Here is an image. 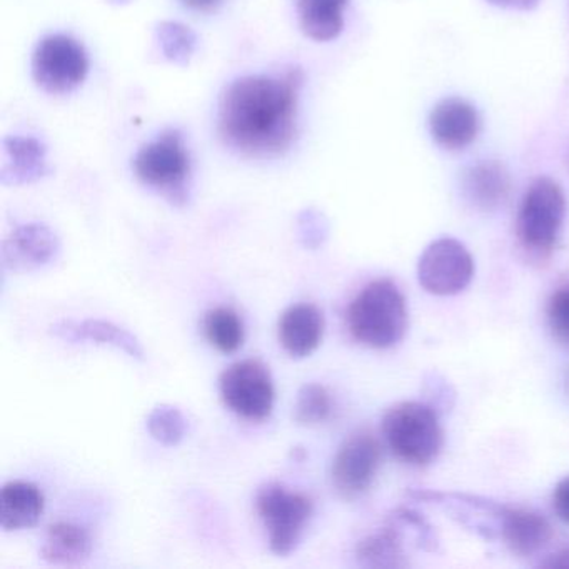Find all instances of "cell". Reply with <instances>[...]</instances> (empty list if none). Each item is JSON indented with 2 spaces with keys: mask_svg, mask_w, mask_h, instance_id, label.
I'll list each match as a JSON object with an SVG mask.
<instances>
[{
  "mask_svg": "<svg viewBox=\"0 0 569 569\" xmlns=\"http://www.w3.org/2000/svg\"><path fill=\"white\" fill-rule=\"evenodd\" d=\"M475 278V259L458 239L432 241L418 262L419 286L432 296H456Z\"/></svg>",
  "mask_w": 569,
  "mask_h": 569,
  "instance_id": "9c48e42d",
  "label": "cell"
},
{
  "mask_svg": "<svg viewBox=\"0 0 569 569\" xmlns=\"http://www.w3.org/2000/svg\"><path fill=\"white\" fill-rule=\"evenodd\" d=\"M538 566L546 569H569V546L546 556V559H542Z\"/></svg>",
  "mask_w": 569,
  "mask_h": 569,
  "instance_id": "f1b7e54d",
  "label": "cell"
},
{
  "mask_svg": "<svg viewBox=\"0 0 569 569\" xmlns=\"http://www.w3.org/2000/svg\"><path fill=\"white\" fill-rule=\"evenodd\" d=\"M549 332L559 345L569 348V282L559 286L546 306Z\"/></svg>",
  "mask_w": 569,
  "mask_h": 569,
  "instance_id": "484cf974",
  "label": "cell"
},
{
  "mask_svg": "<svg viewBox=\"0 0 569 569\" xmlns=\"http://www.w3.org/2000/svg\"><path fill=\"white\" fill-rule=\"evenodd\" d=\"M91 552L92 539L88 529L68 521L49 526L41 548L42 559L56 566L82 565Z\"/></svg>",
  "mask_w": 569,
  "mask_h": 569,
  "instance_id": "ffe728a7",
  "label": "cell"
},
{
  "mask_svg": "<svg viewBox=\"0 0 569 569\" xmlns=\"http://www.w3.org/2000/svg\"><path fill=\"white\" fill-rule=\"evenodd\" d=\"M552 509L559 521L569 526V476L562 478L552 491Z\"/></svg>",
  "mask_w": 569,
  "mask_h": 569,
  "instance_id": "83f0119b",
  "label": "cell"
},
{
  "mask_svg": "<svg viewBox=\"0 0 569 569\" xmlns=\"http://www.w3.org/2000/svg\"><path fill=\"white\" fill-rule=\"evenodd\" d=\"M496 8L515 9V11H532L541 0H488Z\"/></svg>",
  "mask_w": 569,
  "mask_h": 569,
  "instance_id": "f546056e",
  "label": "cell"
},
{
  "mask_svg": "<svg viewBox=\"0 0 569 569\" xmlns=\"http://www.w3.org/2000/svg\"><path fill=\"white\" fill-rule=\"evenodd\" d=\"M481 118L471 102L461 98L442 99L429 116V132L439 148L462 151L478 139Z\"/></svg>",
  "mask_w": 569,
  "mask_h": 569,
  "instance_id": "7c38bea8",
  "label": "cell"
},
{
  "mask_svg": "<svg viewBox=\"0 0 569 569\" xmlns=\"http://www.w3.org/2000/svg\"><path fill=\"white\" fill-rule=\"evenodd\" d=\"M381 458V445L371 431L359 429L352 432L332 461L331 478L336 492L348 501L365 495L375 482Z\"/></svg>",
  "mask_w": 569,
  "mask_h": 569,
  "instance_id": "30bf717a",
  "label": "cell"
},
{
  "mask_svg": "<svg viewBox=\"0 0 569 569\" xmlns=\"http://www.w3.org/2000/svg\"><path fill=\"white\" fill-rule=\"evenodd\" d=\"M565 388H566V395L569 396V368H568V371H566V376H565Z\"/></svg>",
  "mask_w": 569,
  "mask_h": 569,
  "instance_id": "1f68e13d",
  "label": "cell"
},
{
  "mask_svg": "<svg viewBox=\"0 0 569 569\" xmlns=\"http://www.w3.org/2000/svg\"><path fill=\"white\" fill-rule=\"evenodd\" d=\"M349 0H296L301 31L312 41L328 42L345 29Z\"/></svg>",
  "mask_w": 569,
  "mask_h": 569,
  "instance_id": "44dd1931",
  "label": "cell"
},
{
  "mask_svg": "<svg viewBox=\"0 0 569 569\" xmlns=\"http://www.w3.org/2000/svg\"><path fill=\"white\" fill-rule=\"evenodd\" d=\"M329 226L325 216L315 209L302 212L298 219V238L306 249H319L328 239Z\"/></svg>",
  "mask_w": 569,
  "mask_h": 569,
  "instance_id": "4316f807",
  "label": "cell"
},
{
  "mask_svg": "<svg viewBox=\"0 0 569 569\" xmlns=\"http://www.w3.org/2000/svg\"><path fill=\"white\" fill-rule=\"evenodd\" d=\"M204 335L218 351L232 355L244 342V325L232 309L216 308L206 315Z\"/></svg>",
  "mask_w": 569,
  "mask_h": 569,
  "instance_id": "7402d4cb",
  "label": "cell"
},
{
  "mask_svg": "<svg viewBox=\"0 0 569 569\" xmlns=\"http://www.w3.org/2000/svg\"><path fill=\"white\" fill-rule=\"evenodd\" d=\"M158 41L162 54L174 64L186 66L196 49V36L188 26L179 22H162L158 28Z\"/></svg>",
  "mask_w": 569,
  "mask_h": 569,
  "instance_id": "d4e9b609",
  "label": "cell"
},
{
  "mask_svg": "<svg viewBox=\"0 0 569 569\" xmlns=\"http://www.w3.org/2000/svg\"><path fill=\"white\" fill-rule=\"evenodd\" d=\"M299 69L284 76H249L232 82L219 101L221 141L246 158H276L291 148L301 89Z\"/></svg>",
  "mask_w": 569,
  "mask_h": 569,
  "instance_id": "6da1fadb",
  "label": "cell"
},
{
  "mask_svg": "<svg viewBox=\"0 0 569 569\" xmlns=\"http://www.w3.org/2000/svg\"><path fill=\"white\" fill-rule=\"evenodd\" d=\"M132 166L139 181L161 192L171 204H186L191 159L179 132H164L142 146Z\"/></svg>",
  "mask_w": 569,
  "mask_h": 569,
  "instance_id": "5b68a950",
  "label": "cell"
},
{
  "mask_svg": "<svg viewBox=\"0 0 569 569\" xmlns=\"http://www.w3.org/2000/svg\"><path fill=\"white\" fill-rule=\"evenodd\" d=\"M332 399L328 389L318 382H309L298 391L295 419L299 426H318L331 418Z\"/></svg>",
  "mask_w": 569,
  "mask_h": 569,
  "instance_id": "cb8c5ba5",
  "label": "cell"
},
{
  "mask_svg": "<svg viewBox=\"0 0 569 569\" xmlns=\"http://www.w3.org/2000/svg\"><path fill=\"white\" fill-rule=\"evenodd\" d=\"M52 336L61 339L71 345H79V342H94V345L114 346L121 349L126 355L131 356L132 359L138 361H146L144 348L141 341L136 338L128 329L114 325L111 321H102V319H61L56 321L49 328Z\"/></svg>",
  "mask_w": 569,
  "mask_h": 569,
  "instance_id": "5bb4252c",
  "label": "cell"
},
{
  "mask_svg": "<svg viewBox=\"0 0 569 569\" xmlns=\"http://www.w3.org/2000/svg\"><path fill=\"white\" fill-rule=\"evenodd\" d=\"M382 435L389 449L416 468L435 462L445 442L438 409L421 401H402L389 408L382 418Z\"/></svg>",
  "mask_w": 569,
  "mask_h": 569,
  "instance_id": "3957f363",
  "label": "cell"
},
{
  "mask_svg": "<svg viewBox=\"0 0 569 569\" xmlns=\"http://www.w3.org/2000/svg\"><path fill=\"white\" fill-rule=\"evenodd\" d=\"M356 559L366 568H408L409 559L401 526L388 518L379 531L358 542Z\"/></svg>",
  "mask_w": 569,
  "mask_h": 569,
  "instance_id": "d6986e66",
  "label": "cell"
},
{
  "mask_svg": "<svg viewBox=\"0 0 569 569\" xmlns=\"http://www.w3.org/2000/svg\"><path fill=\"white\" fill-rule=\"evenodd\" d=\"M44 511V495L28 481H11L0 492V526L6 531L32 528Z\"/></svg>",
  "mask_w": 569,
  "mask_h": 569,
  "instance_id": "ac0fdd59",
  "label": "cell"
},
{
  "mask_svg": "<svg viewBox=\"0 0 569 569\" xmlns=\"http://www.w3.org/2000/svg\"><path fill=\"white\" fill-rule=\"evenodd\" d=\"M61 251L58 234L41 222L19 226L2 244L4 268L31 272L51 264Z\"/></svg>",
  "mask_w": 569,
  "mask_h": 569,
  "instance_id": "8fae6325",
  "label": "cell"
},
{
  "mask_svg": "<svg viewBox=\"0 0 569 569\" xmlns=\"http://www.w3.org/2000/svg\"><path fill=\"white\" fill-rule=\"evenodd\" d=\"M325 336V316L315 305H295L279 319V342L292 358L311 356Z\"/></svg>",
  "mask_w": 569,
  "mask_h": 569,
  "instance_id": "2e32d148",
  "label": "cell"
},
{
  "mask_svg": "<svg viewBox=\"0 0 569 569\" xmlns=\"http://www.w3.org/2000/svg\"><path fill=\"white\" fill-rule=\"evenodd\" d=\"M256 509L268 531L271 551L288 556L298 548L315 502L306 492L289 491L279 482H268L256 495Z\"/></svg>",
  "mask_w": 569,
  "mask_h": 569,
  "instance_id": "8992f818",
  "label": "cell"
},
{
  "mask_svg": "<svg viewBox=\"0 0 569 569\" xmlns=\"http://www.w3.org/2000/svg\"><path fill=\"white\" fill-rule=\"evenodd\" d=\"M48 174L46 148L34 138H8L2 142L0 179L6 186L31 184Z\"/></svg>",
  "mask_w": 569,
  "mask_h": 569,
  "instance_id": "e0dca14e",
  "label": "cell"
},
{
  "mask_svg": "<svg viewBox=\"0 0 569 569\" xmlns=\"http://www.w3.org/2000/svg\"><path fill=\"white\" fill-rule=\"evenodd\" d=\"M511 176L498 161H481L462 176V192L472 208L482 212L498 211L511 194Z\"/></svg>",
  "mask_w": 569,
  "mask_h": 569,
  "instance_id": "9a60e30c",
  "label": "cell"
},
{
  "mask_svg": "<svg viewBox=\"0 0 569 569\" xmlns=\"http://www.w3.org/2000/svg\"><path fill=\"white\" fill-rule=\"evenodd\" d=\"M182 2L189 9H194V11L199 12L212 11L219 4V0H182Z\"/></svg>",
  "mask_w": 569,
  "mask_h": 569,
  "instance_id": "4dcf8cb0",
  "label": "cell"
},
{
  "mask_svg": "<svg viewBox=\"0 0 569 569\" xmlns=\"http://www.w3.org/2000/svg\"><path fill=\"white\" fill-rule=\"evenodd\" d=\"M566 216L561 186L549 178H538L522 196L516 218V238L529 258L548 259L558 244Z\"/></svg>",
  "mask_w": 569,
  "mask_h": 569,
  "instance_id": "277c9868",
  "label": "cell"
},
{
  "mask_svg": "<svg viewBox=\"0 0 569 569\" xmlns=\"http://www.w3.org/2000/svg\"><path fill=\"white\" fill-rule=\"evenodd\" d=\"M146 426L152 439L169 448L181 445L189 431L188 419L181 409L172 405L154 406L146 419Z\"/></svg>",
  "mask_w": 569,
  "mask_h": 569,
  "instance_id": "603a6c76",
  "label": "cell"
},
{
  "mask_svg": "<svg viewBox=\"0 0 569 569\" xmlns=\"http://www.w3.org/2000/svg\"><path fill=\"white\" fill-rule=\"evenodd\" d=\"M224 405L249 421H264L274 406L271 372L258 359H244L229 366L219 379Z\"/></svg>",
  "mask_w": 569,
  "mask_h": 569,
  "instance_id": "ba28073f",
  "label": "cell"
},
{
  "mask_svg": "<svg viewBox=\"0 0 569 569\" xmlns=\"http://www.w3.org/2000/svg\"><path fill=\"white\" fill-rule=\"evenodd\" d=\"M499 536L512 555L529 558L551 541L552 526L545 515L535 509L505 506L499 519Z\"/></svg>",
  "mask_w": 569,
  "mask_h": 569,
  "instance_id": "4fadbf2b",
  "label": "cell"
},
{
  "mask_svg": "<svg viewBox=\"0 0 569 569\" xmlns=\"http://www.w3.org/2000/svg\"><path fill=\"white\" fill-rule=\"evenodd\" d=\"M352 338L372 349H389L408 331V306L401 289L389 279L369 282L346 315Z\"/></svg>",
  "mask_w": 569,
  "mask_h": 569,
  "instance_id": "7a4b0ae2",
  "label": "cell"
},
{
  "mask_svg": "<svg viewBox=\"0 0 569 569\" xmlns=\"http://www.w3.org/2000/svg\"><path fill=\"white\" fill-rule=\"evenodd\" d=\"M89 58L84 46L64 34L48 36L32 56L36 84L49 94H69L88 78Z\"/></svg>",
  "mask_w": 569,
  "mask_h": 569,
  "instance_id": "52a82bcc",
  "label": "cell"
},
{
  "mask_svg": "<svg viewBox=\"0 0 569 569\" xmlns=\"http://www.w3.org/2000/svg\"><path fill=\"white\" fill-rule=\"evenodd\" d=\"M112 4H128L129 0H111Z\"/></svg>",
  "mask_w": 569,
  "mask_h": 569,
  "instance_id": "d6a6232c",
  "label": "cell"
}]
</instances>
